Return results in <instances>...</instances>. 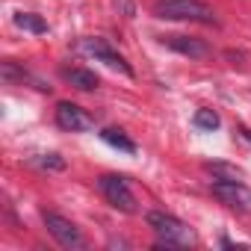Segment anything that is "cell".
Segmentation results:
<instances>
[{
	"instance_id": "cell-2",
	"label": "cell",
	"mask_w": 251,
	"mask_h": 251,
	"mask_svg": "<svg viewBox=\"0 0 251 251\" xmlns=\"http://www.w3.org/2000/svg\"><path fill=\"white\" fill-rule=\"evenodd\" d=\"M157 18L163 21H198V24H213V9L201 0H154Z\"/></svg>"
},
{
	"instance_id": "cell-4",
	"label": "cell",
	"mask_w": 251,
	"mask_h": 251,
	"mask_svg": "<svg viewBox=\"0 0 251 251\" xmlns=\"http://www.w3.org/2000/svg\"><path fill=\"white\" fill-rule=\"evenodd\" d=\"M42 219H45L48 233H50L62 248H83V233H80V227H77L71 219H65V216H59V213H42Z\"/></svg>"
},
{
	"instance_id": "cell-13",
	"label": "cell",
	"mask_w": 251,
	"mask_h": 251,
	"mask_svg": "<svg viewBox=\"0 0 251 251\" xmlns=\"http://www.w3.org/2000/svg\"><path fill=\"white\" fill-rule=\"evenodd\" d=\"M207 172L213 177H219V180H242V172L227 166V163H207Z\"/></svg>"
},
{
	"instance_id": "cell-11",
	"label": "cell",
	"mask_w": 251,
	"mask_h": 251,
	"mask_svg": "<svg viewBox=\"0 0 251 251\" xmlns=\"http://www.w3.org/2000/svg\"><path fill=\"white\" fill-rule=\"evenodd\" d=\"M27 163L33 169H42V172H62L65 169V160L59 154H39V157H30Z\"/></svg>"
},
{
	"instance_id": "cell-14",
	"label": "cell",
	"mask_w": 251,
	"mask_h": 251,
	"mask_svg": "<svg viewBox=\"0 0 251 251\" xmlns=\"http://www.w3.org/2000/svg\"><path fill=\"white\" fill-rule=\"evenodd\" d=\"M195 127H201V130H216V127H219V115H216L213 109H198V112H195Z\"/></svg>"
},
{
	"instance_id": "cell-12",
	"label": "cell",
	"mask_w": 251,
	"mask_h": 251,
	"mask_svg": "<svg viewBox=\"0 0 251 251\" xmlns=\"http://www.w3.org/2000/svg\"><path fill=\"white\" fill-rule=\"evenodd\" d=\"M15 24H18L21 30H27V33H36V36L48 33V24H45L39 15H33V12H18V15H15Z\"/></svg>"
},
{
	"instance_id": "cell-6",
	"label": "cell",
	"mask_w": 251,
	"mask_h": 251,
	"mask_svg": "<svg viewBox=\"0 0 251 251\" xmlns=\"http://www.w3.org/2000/svg\"><path fill=\"white\" fill-rule=\"evenodd\" d=\"M56 124L62 130H71V133H83V130H92V118L71 100H59L56 103Z\"/></svg>"
},
{
	"instance_id": "cell-8",
	"label": "cell",
	"mask_w": 251,
	"mask_h": 251,
	"mask_svg": "<svg viewBox=\"0 0 251 251\" xmlns=\"http://www.w3.org/2000/svg\"><path fill=\"white\" fill-rule=\"evenodd\" d=\"M166 45L189 59H207L210 56V45L201 42V39H192V36H166Z\"/></svg>"
},
{
	"instance_id": "cell-15",
	"label": "cell",
	"mask_w": 251,
	"mask_h": 251,
	"mask_svg": "<svg viewBox=\"0 0 251 251\" xmlns=\"http://www.w3.org/2000/svg\"><path fill=\"white\" fill-rule=\"evenodd\" d=\"M242 136H245V139H248V142H251V130H242Z\"/></svg>"
},
{
	"instance_id": "cell-3",
	"label": "cell",
	"mask_w": 251,
	"mask_h": 251,
	"mask_svg": "<svg viewBox=\"0 0 251 251\" xmlns=\"http://www.w3.org/2000/svg\"><path fill=\"white\" fill-rule=\"evenodd\" d=\"M98 189L103 192V198L115 210H121V213H136V195L130 192L127 177H121V175H100L98 177Z\"/></svg>"
},
{
	"instance_id": "cell-10",
	"label": "cell",
	"mask_w": 251,
	"mask_h": 251,
	"mask_svg": "<svg viewBox=\"0 0 251 251\" xmlns=\"http://www.w3.org/2000/svg\"><path fill=\"white\" fill-rule=\"evenodd\" d=\"M100 139L106 142V145H112V148H118V151H124V154H136V145L124 136L121 130H115V127H106L103 133H100Z\"/></svg>"
},
{
	"instance_id": "cell-1",
	"label": "cell",
	"mask_w": 251,
	"mask_h": 251,
	"mask_svg": "<svg viewBox=\"0 0 251 251\" xmlns=\"http://www.w3.org/2000/svg\"><path fill=\"white\" fill-rule=\"evenodd\" d=\"M148 227L157 233L160 248L163 245L166 248H189V245H195V233L172 213H163V210L148 213Z\"/></svg>"
},
{
	"instance_id": "cell-7",
	"label": "cell",
	"mask_w": 251,
	"mask_h": 251,
	"mask_svg": "<svg viewBox=\"0 0 251 251\" xmlns=\"http://www.w3.org/2000/svg\"><path fill=\"white\" fill-rule=\"evenodd\" d=\"M83 50H86V53H92L95 59L106 62L109 68H118L121 74L133 77V68H130L127 62H124V56H118V53H115V50H112V48H109V45H106L103 39H86V42H83Z\"/></svg>"
},
{
	"instance_id": "cell-5",
	"label": "cell",
	"mask_w": 251,
	"mask_h": 251,
	"mask_svg": "<svg viewBox=\"0 0 251 251\" xmlns=\"http://www.w3.org/2000/svg\"><path fill=\"white\" fill-rule=\"evenodd\" d=\"M213 195L225 204V207H230V210H251V189L248 186H242V180H219V177H213Z\"/></svg>"
},
{
	"instance_id": "cell-9",
	"label": "cell",
	"mask_w": 251,
	"mask_h": 251,
	"mask_svg": "<svg viewBox=\"0 0 251 251\" xmlns=\"http://www.w3.org/2000/svg\"><path fill=\"white\" fill-rule=\"evenodd\" d=\"M62 77H65L74 89H80V92H95V89L100 86L98 74H92V71H86V68H65Z\"/></svg>"
}]
</instances>
